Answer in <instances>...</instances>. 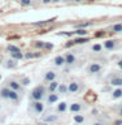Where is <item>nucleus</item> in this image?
Returning <instances> with one entry per match:
<instances>
[{
	"label": "nucleus",
	"mask_w": 122,
	"mask_h": 125,
	"mask_svg": "<svg viewBox=\"0 0 122 125\" xmlns=\"http://www.w3.org/2000/svg\"><path fill=\"white\" fill-rule=\"evenodd\" d=\"M0 96L1 98H4V99H10V100H18V98H19V95H18V93L17 91H14V90H12V89H9L7 86V87H3L1 90H0Z\"/></svg>",
	"instance_id": "obj_1"
},
{
	"label": "nucleus",
	"mask_w": 122,
	"mask_h": 125,
	"mask_svg": "<svg viewBox=\"0 0 122 125\" xmlns=\"http://www.w3.org/2000/svg\"><path fill=\"white\" fill-rule=\"evenodd\" d=\"M46 95V87L44 86H37L30 94L31 100H42Z\"/></svg>",
	"instance_id": "obj_2"
},
{
	"label": "nucleus",
	"mask_w": 122,
	"mask_h": 125,
	"mask_svg": "<svg viewBox=\"0 0 122 125\" xmlns=\"http://www.w3.org/2000/svg\"><path fill=\"white\" fill-rule=\"evenodd\" d=\"M81 89H82L81 82L77 81V80L72 81V82H70V83L68 85V93H70V94H77Z\"/></svg>",
	"instance_id": "obj_3"
},
{
	"label": "nucleus",
	"mask_w": 122,
	"mask_h": 125,
	"mask_svg": "<svg viewBox=\"0 0 122 125\" xmlns=\"http://www.w3.org/2000/svg\"><path fill=\"white\" fill-rule=\"evenodd\" d=\"M31 108L34 109V112L37 113V115H39V113H42L43 111H44V104L42 103V100H33L30 103Z\"/></svg>",
	"instance_id": "obj_4"
},
{
	"label": "nucleus",
	"mask_w": 122,
	"mask_h": 125,
	"mask_svg": "<svg viewBox=\"0 0 122 125\" xmlns=\"http://www.w3.org/2000/svg\"><path fill=\"white\" fill-rule=\"evenodd\" d=\"M101 69H103V65L99 64V62H91V64L87 66V72L90 74H96V73H99Z\"/></svg>",
	"instance_id": "obj_5"
},
{
	"label": "nucleus",
	"mask_w": 122,
	"mask_h": 125,
	"mask_svg": "<svg viewBox=\"0 0 122 125\" xmlns=\"http://www.w3.org/2000/svg\"><path fill=\"white\" fill-rule=\"evenodd\" d=\"M7 85H8V87L12 89V90H14V91H22V85L19 83L18 81H16V80H8L7 81Z\"/></svg>",
	"instance_id": "obj_6"
},
{
	"label": "nucleus",
	"mask_w": 122,
	"mask_h": 125,
	"mask_svg": "<svg viewBox=\"0 0 122 125\" xmlns=\"http://www.w3.org/2000/svg\"><path fill=\"white\" fill-rule=\"evenodd\" d=\"M116 41H113V39H108V41L104 42V48L108 50V51H113L116 50Z\"/></svg>",
	"instance_id": "obj_7"
},
{
	"label": "nucleus",
	"mask_w": 122,
	"mask_h": 125,
	"mask_svg": "<svg viewBox=\"0 0 122 125\" xmlns=\"http://www.w3.org/2000/svg\"><path fill=\"white\" fill-rule=\"evenodd\" d=\"M56 80V72H53V70H48L46 74H44V81L46 82H52V81H55Z\"/></svg>",
	"instance_id": "obj_8"
},
{
	"label": "nucleus",
	"mask_w": 122,
	"mask_h": 125,
	"mask_svg": "<svg viewBox=\"0 0 122 125\" xmlns=\"http://www.w3.org/2000/svg\"><path fill=\"white\" fill-rule=\"evenodd\" d=\"M109 83H111L112 86H118V87H121L122 86V77H118V76L112 77L111 81H109Z\"/></svg>",
	"instance_id": "obj_9"
},
{
	"label": "nucleus",
	"mask_w": 122,
	"mask_h": 125,
	"mask_svg": "<svg viewBox=\"0 0 122 125\" xmlns=\"http://www.w3.org/2000/svg\"><path fill=\"white\" fill-rule=\"evenodd\" d=\"M74 62H75V56H74V53H72V52L66 53V55H65V64L73 65Z\"/></svg>",
	"instance_id": "obj_10"
},
{
	"label": "nucleus",
	"mask_w": 122,
	"mask_h": 125,
	"mask_svg": "<svg viewBox=\"0 0 122 125\" xmlns=\"http://www.w3.org/2000/svg\"><path fill=\"white\" fill-rule=\"evenodd\" d=\"M53 62L56 66H62L65 65V56H61V55H58V56H56L53 59Z\"/></svg>",
	"instance_id": "obj_11"
},
{
	"label": "nucleus",
	"mask_w": 122,
	"mask_h": 125,
	"mask_svg": "<svg viewBox=\"0 0 122 125\" xmlns=\"http://www.w3.org/2000/svg\"><path fill=\"white\" fill-rule=\"evenodd\" d=\"M82 109V104L81 103H73L69 105V111L70 112H74V113H78Z\"/></svg>",
	"instance_id": "obj_12"
},
{
	"label": "nucleus",
	"mask_w": 122,
	"mask_h": 125,
	"mask_svg": "<svg viewBox=\"0 0 122 125\" xmlns=\"http://www.w3.org/2000/svg\"><path fill=\"white\" fill-rule=\"evenodd\" d=\"M57 100H58V95H57V94L49 93V95L47 96V103H48V104H53V103H56Z\"/></svg>",
	"instance_id": "obj_13"
},
{
	"label": "nucleus",
	"mask_w": 122,
	"mask_h": 125,
	"mask_svg": "<svg viewBox=\"0 0 122 125\" xmlns=\"http://www.w3.org/2000/svg\"><path fill=\"white\" fill-rule=\"evenodd\" d=\"M57 112H60V113H65L66 111H68V104L65 103V102H61V103H58L57 104Z\"/></svg>",
	"instance_id": "obj_14"
},
{
	"label": "nucleus",
	"mask_w": 122,
	"mask_h": 125,
	"mask_svg": "<svg viewBox=\"0 0 122 125\" xmlns=\"http://www.w3.org/2000/svg\"><path fill=\"white\" fill-rule=\"evenodd\" d=\"M17 60H14V59H10V60H7L5 61V68L8 69H14L17 68V62H16Z\"/></svg>",
	"instance_id": "obj_15"
},
{
	"label": "nucleus",
	"mask_w": 122,
	"mask_h": 125,
	"mask_svg": "<svg viewBox=\"0 0 122 125\" xmlns=\"http://www.w3.org/2000/svg\"><path fill=\"white\" fill-rule=\"evenodd\" d=\"M58 82L57 81H52V82H49L48 83V91L49 93H53V91H56L57 90V87H58Z\"/></svg>",
	"instance_id": "obj_16"
},
{
	"label": "nucleus",
	"mask_w": 122,
	"mask_h": 125,
	"mask_svg": "<svg viewBox=\"0 0 122 125\" xmlns=\"http://www.w3.org/2000/svg\"><path fill=\"white\" fill-rule=\"evenodd\" d=\"M55 20H56V17H53L51 20H46V21H40V22H34L33 25L34 26H44V25H48V23H52Z\"/></svg>",
	"instance_id": "obj_17"
},
{
	"label": "nucleus",
	"mask_w": 122,
	"mask_h": 125,
	"mask_svg": "<svg viewBox=\"0 0 122 125\" xmlns=\"http://www.w3.org/2000/svg\"><path fill=\"white\" fill-rule=\"evenodd\" d=\"M57 91L58 94H62V95H65L66 93H68V86H66L65 83H60L57 87Z\"/></svg>",
	"instance_id": "obj_18"
},
{
	"label": "nucleus",
	"mask_w": 122,
	"mask_h": 125,
	"mask_svg": "<svg viewBox=\"0 0 122 125\" xmlns=\"http://www.w3.org/2000/svg\"><path fill=\"white\" fill-rule=\"evenodd\" d=\"M121 96H122V87L116 89L112 93V98H113V99H120Z\"/></svg>",
	"instance_id": "obj_19"
},
{
	"label": "nucleus",
	"mask_w": 122,
	"mask_h": 125,
	"mask_svg": "<svg viewBox=\"0 0 122 125\" xmlns=\"http://www.w3.org/2000/svg\"><path fill=\"white\" fill-rule=\"evenodd\" d=\"M10 56H12V59H14V60H22L23 53L21 51H18V52H10Z\"/></svg>",
	"instance_id": "obj_20"
},
{
	"label": "nucleus",
	"mask_w": 122,
	"mask_h": 125,
	"mask_svg": "<svg viewBox=\"0 0 122 125\" xmlns=\"http://www.w3.org/2000/svg\"><path fill=\"white\" fill-rule=\"evenodd\" d=\"M43 120H44V123H55V121L58 120V117L56 115H49V116H46Z\"/></svg>",
	"instance_id": "obj_21"
},
{
	"label": "nucleus",
	"mask_w": 122,
	"mask_h": 125,
	"mask_svg": "<svg viewBox=\"0 0 122 125\" xmlns=\"http://www.w3.org/2000/svg\"><path fill=\"white\" fill-rule=\"evenodd\" d=\"M87 42H88V39L84 38V37H79V38L74 39V43H75V44H84V43H87Z\"/></svg>",
	"instance_id": "obj_22"
},
{
	"label": "nucleus",
	"mask_w": 122,
	"mask_h": 125,
	"mask_svg": "<svg viewBox=\"0 0 122 125\" xmlns=\"http://www.w3.org/2000/svg\"><path fill=\"white\" fill-rule=\"evenodd\" d=\"M40 56V52H38V53H33V52H27L23 55V57L25 59H35V57H39Z\"/></svg>",
	"instance_id": "obj_23"
},
{
	"label": "nucleus",
	"mask_w": 122,
	"mask_h": 125,
	"mask_svg": "<svg viewBox=\"0 0 122 125\" xmlns=\"http://www.w3.org/2000/svg\"><path fill=\"white\" fill-rule=\"evenodd\" d=\"M73 119H74V121H75L77 124H82L84 121V116L83 115H74Z\"/></svg>",
	"instance_id": "obj_24"
},
{
	"label": "nucleus",
	"mask_w": 122,
	"mask_h": 125,
	"mask_svg": "<svg viewBox=\"0 0 122 125\" xmlns=\"http://www.w3.org/2000/svg\"><path fill=\"white\" fill-rule=\"evenodd\" d=\"M113 33H122V23H116L112 26Z\"/></svg>",
	"instance_id": "obj_25"
},
{
	"label": "nucleus",
	"mask_w": 122,
	"mask_h": 125,
	"mask_svg": "<svg viewBox=\"0 0 122 125\" xmlns=\"http://www.w3.org/2000/svg\"><path fill=\"white\" fill-rule=\"evenodd\" d=\"M7 50L9 51V52H18V51H21L17 46H14V44H8Z\"/></svg>",
	"instance_id": "obj_26"
},
{
	"label": "nucleus",
	"mask_w": 122,
	"mask_h": 125,
	"mask_svg": "<svg viewBox=\"0 0 122 125\" xmlns=\"http://www.w3.org/2000/svg\"><path fill=\"white\" fill-rule=\"evenodd\" d=\"M101 50H103V46H101V44H94V46L91 47V51H92V52H100Z\"/></svg>",
	"instance_id": "obj_27"
},
{
	"label": "nucleus",
	"mask_w": 122,
	"mask_h": 125,
	"mask_svg": "<svg viewBox=\"0 0 122 125\" xmlns=\"http://www.w3.org/2000/svg\"><path fill=\"white\" fill-rule=\"evenodd\" d=\"M30 82H31V81H30V78H29V77H22V78H21V81H19V83H21L22 86H27V85L30 83Z\"/></svg>",
	"instance_id": "obj_28"
},
{
	"label": "nucleus",
	"mask_w": 122,
	"mask_h": 125,
	"mask_svg": "<svg viewBox=\"0 0 122 125\" xmlns=\"http://www.w3.org/2000/svg\"><path fill=\"white\" fill-rule=\"evenodd\" d=\"M74 33H75L77 35H79V37H84V35H87V31H86L84 29H77Z\"/></svg>",
	"instance_id": "obj_29"
},
{
	"label": "nucleus",
	"mask_w": 122,
	"mask_h": 125,
	"mask_svg": "<svg viewBox=\"0 0 122 125\" xmlns=\"http://www.w3.org/2000/svg\"><path fill=\"white\" fill-rule=\"evenodd\" d=\"M44 43H46V42H43V41H37V42L34 43V46L37 47V48L43 50V48H44Z\"/></svg>",
	"instance_id": "obj_30"
},
{
	"label": "nucleus",
	"mask_w": 122,
	"mask_h": 125,
	"mask_svg": "<svg viewBox=\"0 0 122 125\" xmlns=\"http://www.w3.org/2000/svg\"><path fill=\"white\" fill-rule=\"evenodd\" d=\"M44 51H52L53 50V44L52 43H49V42H46L44 43V48H43Z\"/></svg>",
	"instance_id": "obj_31"
},
{
	"label": "nucleus",
	"mask_w": 122,
	"mask_h": 125,
	"mask_svg": "<svg viewBox=\"0 0 122 125\" xmlns=\"http://www.w3.org/2000/svg\"><path fill=\"white\" fill-rule=\"evenodd\" d=\"M92 23L91 22H82V23H78L77 27L78 29H84V27H87V26H91Z\"/></svg>",
	"instance_id": "obj_32"
},
{
	"label": "nucleus",
	"mask_w": 122,
	"mask_h": 125,
	"mask_svg": "<svg viewBox=\"0 0 122 125\" xmlns=\"http://www.w3.org/2000/svg\"><path fill=\"white\" fill-rule=\"evenodd\" d=\"M19 3H21V5H23V7H27V5H31L33 0H19Z\"/></svg>",
	"instance_id": "obj_33"
},
{
	"label": "nucleus",
	"mask_w": 122,
	"mask_h": 125,
	"mask_svg": "<svg viewBox=\"0 0 122 125\" xmlns=\"http://www.w3.org/2000/svg\"><path fill=\"white\" fill-rule=\"evenodd\" d=\"M104 35H105V31H103V30H100V31H97V33H95V37H96V38L104 37Z\"/></svg>",
	"instance_id": "obj_34"
},
{
	"label": "nucleus",
	"mask_w": 122,
	"mask_h": 125,
	"mask_svg": "<svg viewBox=\"0 0 122 125\" xmlns=\"http://www.w3.org/2000/svg\"><path fill=\"white\" fill-rule=\"evenodd\" d=\"M117 65H118L120 68L122 69V59H120V60H118V62H117Z\"/></svg>",
	"instance_id": "obj_35"
},
{
	"label": "nucleus",
	"mask_w": 122,
	"mask_h": 125,
	"mask_svg": "<svg viewBox=\"0 0 122 125\" xmlns=\"http://www.w3.org/2000/svg\"><path fill=\"white\" fill-rule=\"evenodd\" d=\"M51 1H52V0H42V3H43V4H49Z\"/></svg>",
	"instance_id": "obj_36"
},
{
	"label": "nucleus",
	"mask_w": 122,
	"mask_h": 125,
	"mask_svg": "<svg viewBox=\"0 0 122 125\" xmlns=\"http://www.w3.org/2000/svg\"><path fill=\"white\" fill-rule=\"evenodd\" d=\"M122 124V120H118V121H116V125H121Z\"/></svg>",
	"instance_id": "obj_37"
},
{
	"label": "nucleus",
	"mask_w": 122,
	"mask_h": 125,
	"mask_svg": "<svg viewBox=\"0 0 122 125\" xmlns=\"http://www.w3.org/2000/svg\"><path fill=\"white\" fill-rule=\"evenodd\" d=\"M94 125H104L103 123H96V124H94Z\"/></svg>",
	"instance_id": "obj_38"
},
{
	"label": "nucleus",
	"mask_w": 122,
	"mask_h": 125,
	"mask_svg": "<svg viewBox=\"0 0 122 125\" xmlns=\"http://www.w3.org/2000/svg\"><path fill=\"white\" fill-rule=\"evenodd\" d=\"M52 1H53V3H58L60 0H52Z\"/></svg>",
	"instance_id": "obj_39"
},
{
	"label": "nucleus",
	"mask_w": 122,
	"mask_h": 125,
	"mask_svg": "<svg viewBox=\"0 0 122 125\" xmlns=\"http://www.w3.org/2000/svg\"><path fill=\"white\" fill-rule=\"evenodd\" d=\"M74 1H77V3H79V1H82V0H74Z\"/></svg>",
	"instance_id": "obj_40"
},
{
	"label": "nucleus",
	"mask_w": 122,
	"mask_h": 125,
	"mask_svg": "<svg viewBox=\"0 0 122 125\" xmlns=\"http://www.w3.org/2000/svg\"><path fill=\"white\" fill-rule=\"evenodd\" d=\"M120 115L122 116V108H121V111H120Z\"/></svg>",
	"instance_id": "obj_41"
},
{
	"label": "nucleus",
	"mask_w": 122,
	"mask_h": 125,
	"mask_svg": "<svg viewBox=\"0 0 122 125\" xmlns=\"http://www.w3.org/2000/svg\"><path fill=\"white\" fill-rule=\"evenodd\" d=\"M0 61H1V57H0Z\"/></svg>",
	"instance_id": "obj_42"
},
{
	"label": "nucleus",
	"mask_w": 122,
	"mask_h": 125,
	"mask_svg": "<svg viewBox=\"0 0 122 125\" xmlns=\"http://www.w3.org/2000/svg\"><path fill=\"white\" fill-rule=\"evenodd\" d=\"M0 80H1V76H0Z\"/></svg>",
	"instance_id": "obj_43"
}]
</instances>
